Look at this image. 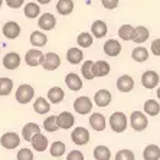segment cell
Here are the masks:
<instances>
[{
    "mask_svg": "<svg viewBox=\"0 0 160 160\" xmlns=\"http://www.w3.org/2000/svg\"><path fill=\"white\" fill-rule=\"evenodd\" d=\"M127 126H128V121H127V117L124 112H112L111 117H110V127H111V130L114 133H124Z\"/></svg>",
    "mask_w": 160,
    "mask_h": 160,
    "instance_id": "cell-1",
    "label": "cell"
},
{
    "mask_svg": "<svg viewBox=\"0 0 160 160\" xmlns=\"http://www.w3.org/2000/svg\"><path fill=\"white\" fill-rule=\"evenodd\" d=\"M35 97V89L29 84H22L16 89V101L19 104H28Z\"/></svg>",
    "mask_w": 160,
    "mask_h": 160,
    "instance_id": "cell-2",
    "label": "cell"
},
{
    "mask_svg": "<svg viewBox=\"0 0 160 160\" xmlns=\"http://www.w3.org/2000/svg\"><path fill=\"white\" fill-rule=\"evenodd\" d=\"M130 126L136 131H143L149 126V118L142 111H133L130 116Z\"/></svg>",
    "mask_w": 160,
    "mask_h": 160,
    "instance_id": "cell-3",
    "label": "cell"
},
{
    "mask_svg": "<svg viewBox=\"0 0 160 160\" xmlns=\"http://www.w3.org/2000/svg\"><path fill=\"white\" fill-rule=\"evenodd\" d=\"M0 144L3 146L4 149L13 150V149H16V147L20 144V137H19L18 133L9 131V133H4L3 136L0 137Z\"/></svg>",
    "mask_w": 160,
    "mask_h": 160,
    "instance_id": "cell-4",
    "label": "cell"
},
{
    "mask_svg": "<svg viewBox=\"0 0 160 160\" xmlns=\"http://www.w3.org/2000/svg\"><path fill=\"white\" fill-rule=\"evenodd\" d=\"M74 110L81 116H85L88 112H91L92 110V101L89 100L88 97L82 95V97H78L74 101Z\"/></svg>",
    "mask_w": 160,
    "mask_h": 160,
    "instance_id": "cell-5",
    "label": "cell"
},
{
    "mask_svg": "<svg viewBox=\"0 0 160 160\" xmlns=\"http://www.w3.org/2000/svg\"><path fill=\"white\" fill-rule=\"evenodd\" d=\"M71 140L77 146H85L89 142V133L84 127H77L71 133Z\"/></svg>",
    "mask_w": 160,
    "mask_h": 160,
    "instance_id": "cell-6",
    "label": "cell"
},
{
    "mask_svg": "<svg viewBox=\"0 0 160 160\" xmlns=\"http://www.w3.org/2000/svg\"><path fill=\"white\" fill-rule=\"evenodd\" d=\"M159 81H160V77L154 71H146L142 75V84L147 89H154L157 87V84H159Z\"/></svg>",
    "mask_w": 160,
    "mask_h": 160,
    "instance_id": "cell-7",
    "label": "cell"
},
{
    "mask_svg": "<svg viewBox=\"0 0 160 160\" xmlns=\"http://www.w3.org/2000/svg\"><path fill=\"white\" fill-rule=\"evenodd\" d=\"M25 61L29 67H38V65H42L45 61V55L39 51V49H30L26 52L25 56Z\"/></svg>",
    "mask_w": 160,
    "mask_h": 160,
    "instance_id": "cell-8",
    "label": "cell"
},
{
    "mask_svg": "<svg viewBox=\"0 0 160 160\" xmlns=\"http://www.w3.org/2000/svg\"><path fill=\"white\" fill-rule=\"evenodd\" d=\"M61 65V58L58 53H53V52H48L45 55V61L42 63V67L46 69V71H55L58 69Z\"/></svg>",
    "mask_w": 160,
    "mask_h": 160,
    "instance_id": "cell-9",
    "label": "cell"
},
{
    "mask_svg": "<svg viewBox=\"0 0 160 160\" xmlns=\"http://www.w3.org/2000/svg\"><path fill=\"white\" fill-rule=\"evenodd\" d=\"M111 101H112V95L108 89H98L95 95H94V102L98 107H107V105H110Z\"/></svg>",
    "mask_w": 160,
    "mask_h": 160,
    "instance_id": "cell-10",
    "label": "cell"
},
{
    "mask_svg": "<svg viewBox=\"0 0 160 160\" xmlns=\"http://www.w3.org/2000/svg\"><path fill=\"white\" fill-rule=\"evenodd\" d=\"M102 48H104L105 55L111 56V58L118 56L120 53H121V43H120L118 41H116V39H108V41H105Z\"/></svg>",
    "mask_w": 160,
    "mask_h": 160,
    "instance_id": "cell-11",
    "label": "cell"
},
{
    "mask_svg": "<svg viewBox=\"0 0 160 160\" xmlns=\"http://www.w3.org/2000/svg\"><path fill=\"white\" fill-rule=\"evenodd\" d=\"M74 123H75V118L69 111H62L59 116H58V126H59V128H62V130H69V128H72Z\"/></svg>",
    "mask_w": 160,
    "mask_h": 160,
    "instance_id": "cell-12",
    "label": "cell"
},
{
    "mask_svg": "<svg viewBox=\"0 0 160 160\" xmlns=\"http://www.w3.org/2000/svg\"><path fill=\"white\" fill-rule=\"evenodd\" d=\"M89 126L92 127L95 131H104L105 126H107V121H105V117L100 112H94L89 117Z\"/></svg>",
    "mask_w": 160,
    "mask_h": 160,
    "instance_id": "cell-13",
    "label": "cell"
},
{
    "mask_svg": "<svg viewBox=\"0 0 160 160\" xmlns=\"http://www.w3.org/2000/svg\"><path fill=\"white\" fill-rule=\"evenodd\" d=\"M3 32L4 38H8V39H16L20 33V26H19L16 22H6L3 25Z\"/></svg>",
    "mask_w": 160,
    "mask_h": 160,
    "instance_id": "cell-14",
    "label": "cell"
},
{
    "mask_svg": "<svg viewBox=\"0 0 160 160\" xmlns=\"http://www.w3.org/2000/svg\"><path fill=\"white\" fill-rule=\"evenodd\" d=\"M133 88H134V79L130 75H121L117 79V89L120 92H130Z\"/></svg>",
    "mask_w": 160,
    "mask_h": 160,
    "instance_id": "cell-15",
    "label": "cell"
},
{
    "mask_svg": "<svg viewBox=\"0 0 160 160\" xmlns=\"http://www.w3.org/2000/svg\"><path fill=\"white\" fill-rule=\"evenodd\" d=\"M22 59H20V55L16 52H9L8 55H4L3 58V67L6 69H16V68L20 65Z\"/></svg>",
    "mask_w": 160,
    "mask_h": 160,
    "instance_id": "cell-16",
    "label": "cell"
},
{
    "mask_svg": "<svg viewBox=\"0 0 160 160\" xmlns=\"http://www.w3.org/2000/svg\"><path fill=\"white\" fill-rule=\"evenodd\" d=\"M111 71V67H110V63L105 62V61H97V62H94L92 65V72L95 75V78H101V77H107Z\"/></svg>",
    "mask_w": 160,
    "mask_h": 160,
    "instance_id": "cell-17",
    "label": "cell"
},
{
    "mask_svg": "<svg viewBox=\"0 0 160 160\" xmlns=\"http://www.w3.org/2000/svg\"><path fill=\"white\" fill-rule=\"evenodd\" d=\"M30 143H32V147L36 152H45V150L48 149V138L42 133L35 134L33 137H32V140H30Z\"/></svg>",
    "mask_w": 160,
    "mask_h": 160,
    "instance_id": "cell-18",
    "label": "cell"
},
{
    "mask_svg": "<svg viewBox=\"0 0 160 160\" xmlns=\"http://www.w3.org/2000/svg\"><path fill=\"white\" fill-rule=\"evenodd\" d=\"M56 26V19L51 13H43L39 18V28L42 30H52Z\"/></svg>",
    "mask_w": 160,
    "mask_h": 160,
    "instance_id": "cell-19",
    "label": "cell"
},
{
    "mask_svg": "<svg viewBox=\"0 0 160 160\" xmlns=\"http://www.w3.org/2000/svg\"><path fill=\"white\" fill-rule=\"evenodd\" d=\"M107 32H108V26L107 23L102 22V20H95L91 25V33L94 35V38L101 39V38H104L107 35Z\"/></svg>",
    "mask_w": 160,
    "mask_h": 160,
    "instance_id": "cell-20",
    "label": "cell"
},
{
    "mask_svg": "<svg viewBox=\"0 0 160 160\" xmlns=\"http://www.w3.org/2000/svg\"><path fill=\"white\" fill-rule=\"evenodd\" d=\"M33 110L35 112H38V114H48L49 111H51V101L46 100V98H36L33 102Z\"/></svg>",
    "mask_w": 160,
    "mask_h": 160,
    "instance_id": "cell-21",
    "label": "cell"
},
{
    "mask_svg": "<svg viewBox=\"0 0 160 160\" xmlns=\"http://www.w3.org/2000/svg\"><path fill=\"white\" fill-rule=\"evenodd\" d=\"M38 133H41V127L38 126L36 123H28V124H25V127L22 128V137L29 143H30V140H32V137Z\"/></svg>",
    "mask_w": 160,
    "mask_h": 160,
    "instance_id": "cell-22",
    "label": "cell"
},
{
    "mask_svg": "<svg viewBox=\"0 0 160 160\" xmlns=\"http://www.w3.org/2000/svg\"><path fill=\"white\" fill-rule=\"evenodd\" d=\"M65 84L71 91H79L82 88V81L77 74L74 72H69V74L65 77Z\"/></svg>",
    "mask_w": 160,
    "mask_h": 160,
    "instance_id": "cell-23",
    "label": "cell"
},
{
    "mask_svg": "<svg viewBox=\"0 0 160 160\" xmlns=\"http://www.w3.org/2000/svg\"><path fill=\"white\" fill-rule=\"evenodd\" d=\"M149 36H150V32L146 26H136L134 28L133 41L136 42V43H138V45L143 43V42H146L149 39Z\"/></svg>",
    "mask_w": 160,
    "mask_h": 160,
    "instance_id": "cell-24",
    "label": "cell"
},
{
    "mask_svg": "<svg viewBox=\"0 0 160 160\" xmlns=\"http://www.w3.org/2000/svg\"><path fill=\"white\" fill-rule=\"evenodd\" d=\"M143 159L144 160H159L160 159V147L156 144L146 146L143 150Z\"/></svg>",
    "mask_w": 160,
    "mask_h": 160,
    "instance_id": "cell-25",
    "label": "cell"
},
{
    "mask_svg": "<svg viewBox=\"0 0 160 160\" xmlns=\"http://www.w3.org/2000/svg\"><path fill=\"white\" fill-rule=\"evenodd\" d=\"M63 89L59 88V87H52V88L48 91V100L51 101V104H59L63 101Z\"/></svg>",
    "mask_w": 160,
    "mask_h": 160,
    "instance_id": "cell-26",
    "label": "cell"
},
{
    "mask_svg": "<svg viewBox=\"0 0 160 160\" xmlns=\"http://www.w3.org/2000/svg\"><path fill=\"white\" fill-rule=\"evenodd\" d=\"M56 10H58V13L62 16L71 15L72 10H74V2H72V0H58V3H56Z\"/></svg>",
    "mask_w": 160,
    "mask_h": 160,
    "instance_id": "cell-27",
    "label": "cell"
},
{
    "mask_svg": "<svg viewBox=\"0 0 160 160\" xmlns=\"http://www.w3.org/2000/svg\"><path fill=\"white\" fill-rule=\"evenodd\" d=\"M143 108H144L146 114H147V116H150V117H156V116H159V112H160V104L157 102L156 100H147V101H144Z\"/></svg>",
    "mask_w": 160,
    "mask_h": 160,
    "instance_id": "cell-28",
    "label": "cell"
},
{
    "mask_svg": "<svg viewBox=\"0 0 160 160\" xmlns=\"http://www.w3.org/2000/svg\"><path fill=\"white\" fill-rule=\"evenodd\" d=\"M67 59L72 65H78L82 59H84V52L78 48H69L67 52Z\"/></svg>",
    "mask_w": 160,
    "mask_h": 160,
    "instance_id": "cell-29",
    "label": "cell"
},
{
    "mask_svg": "<svg viewBox=\"0 0 160 160\" xmlns=\"http://www.w3.org/2000/svg\"><path fill=\"white\" fill-rule=\"evenodd\" d=\"M46 42H48V36L42 33L41 30H35L30 33V43L33 46H45Z\"/></svg>",
    "mask_w": 160,
    "mask_h": 160,
    "instance_id": "cell-30",
    "label": "cell"
},
{
    "mask_svg": "<svg viewBox=\"0 0 160 160\" xmlns=\"http://www.w3.org/2000/svg\"><path fill=\"white\" fill-rule=\"evenodd\" d=\"M131 58H133L136 62H144V61L149 59V51L146 48H143V46H137V48L133 49Z\"/></svg>",
    "mask_w": 160,
    "mask_h": 160,
    "instance_id": "cell-31",
    "label": "cell"
},
{
    "mask_svg": "<svg viewBox=\"0 0 160 160\" xmlns=\"http://www.w3.org/2000/svg\"><path fill=\"white\" fill-rule=\"evenodd\" d=\"M111 152L107 146H97L94 149V159L95 160H110Z\"/></svg>",
    "mask_w": 160,
    "mask_h": 160,
    "instance_id": "cell-32",
    "label": "cell"
},
{
    "mask_svg": "<svg viewBox=\"0 0 160 160\" xmlns=\"http://www.w3.org/2000/svg\"><path fill=\"white\" fill-rule=\"evenodd\" d=\"M12 89H13V81L10 78H0V95L2 97H6L9 94L12 92Z\"/></svg>",
    "mask_w": 160,
    "mask_h": 160,
    "instance_id": "cell-33",
    "label": "cell"
},
{
    "mask_svg": "<svg viewBox=\"0 0 160 160\" xmlns=\"http://www.w3.org/2000/svg\"><path fill=\"white\" fill-rule=\"evenodd\" d=\"M43 128L46 131H49V133H53V131L59 130V126H58V116H49L48 118H45Z\"/></svg>",
    "mask_w": 160,
    "mask_h": 160,
    "instance_id": "cell-34",
    "label": "cell"
},
{
    "mask_svg": "<svg viewBox=\"0 0 160 160\" xmlns=\"http://www.w3.org/2000/svg\"><path fill=\"white\" fill-rule=\"evenodd\" d=\"M92 41H94V35L88 33V32H82L77 38V42H78V45L81 48H89L92 45Z\"/></svg>",
    "mask_w": 160,
    "mask_h": 160,
    "instance_id": "cell-35",
    "label": "cell"
},
{
    "mask_svg": "<svg viewBox=\"0 0 160 160\" xmlns=\"http://www.w3.org/2000/svg\"><path fill=\"white\" fill-rule=\"evenodd\" d=\"M41 15V8H39V4L38 3H28L25 6V16L29 19H35L38 16Z\"/></svg>",
    "mask_w": 160,
    "mask_h": 160,
    "instance_id": "cell-36",
    "label": "cell"
},
{
    "mask_svg": "<svg viewBox=\"0 0 160 160\" xmlns=\"http://www.w3.org/2000/svg\"><path fill=\"white\" fill-rule=\"evenodd\" d=\"M133 33H134V28L131 25H123L118 29V38L123 41H133Z\"/></svg>",
    "mask_w": 160,
    "mask_h": 160,
    "instance_id": "cell-37",
    "label": "cell"
},
{
    "mask_svg": "<svg viewBox=\"0 0 160 160\" xmlns=\"http://www.w3.org/2000/svg\"><path fill=\"white\" fill-rule=\"evenodd\" d=\"M67 150V146L63 142H53L51 146V156L52 157H61Z\"/></svg>",
    "mask_w": 160,
    "mask_h": 160,
    "instance_id": "cell-38",
    "label": "cell"
},
{
    "mask_svg": "<svg viewBox=\"0 0 160 160\" xmlns=\"http://www.w3.org/2000/svg\"><path fill=\"white\" fill-rule=\"evenodd\" d=\"M92 65H94L92 61H85L81 67L82 77H84L85 79H88V81H91V79L95 78V75H94V72H92Z\"/></svg>",
    "mask_w": 160,
    "mask_h": 160,
    "instance_id": "cell-39",
    "label": "cell"
},
{
    "mask_svg": "<svg viewBox=\"0 0 160 160\" xmlns=\"http://www.w3.org/2000/svg\"><path fill=\"white\" fill-rule=\"evenodd\" d=\"M136 156L131 150H127V149H123L120 150L118 153L116 154V160H134Z\"/></svg>",
    "mask_w": 160,
    "mask_h": 160,
    "instance_id": "cell-40",
    "label": "cell"
},
{
    "mask_svg": "<svg viewBox=\"0 0 160 160\" xmlns=\"http://www.w3.org/2000/svg\"><path fill=\"white\" fill-rule=\"evenodd\" d=\"M16 157H18V160H32L33 159V153L30 152V149H20Z\"/></svg>",
    "mask_w": 160,
    "mask_h": 160,
    "instance_id": "cell-41",
    "label": "cell"
},
{
    "mask_svg": "<svg viewBox=\"0 0 160 160\" xmlns=\"http://www.w3.org/2000/svg\"><path fill=\"white\" fill-rule=\"evenodd\" d=\"M150 49H152V53L154 56H160V38L159 39H154V41L152 42Z\"/></svg>",
    "mask_w": 160,
    "mask_h": 160,
    "instance_id": "cell-42",
    "label": "cell"
},
{
    "mask_svg": "<svg viewBox=\"0 0 160 160\" xmlns=\"http://www.w3.org/2000/svg\"><path fill=\"white\" fill-rule=\"evenodd\" d=\"M101 3H102V6L105 9L112 10V9H116L118 6V0H101Z\"/></svg>",
    "mask_w": 160,
    "mask_h": 160,
    "instance_id": "cell-43",
    "label": "cell"
},
{
    "mask_svg": "<svg viewBox=\"0 0 160 160\" xmlns=\"http://www.w3.org/2000/svg\"><path fill=\"white\" fill-rule=\"evenodd\" d=\"M68 160H84V154L79 150H72L69 154L67 156Z\"/></svg>",
    "mask_w": 160,
    "mask_h": 160,
    "instance_id": "cell-44",
    "label": "cell"
},
{
    "mask_svg": "<svg viewBox=\"0 0 160 160\" xmlns=\"http://www.w3.org/2000/svg\"><path fill=\"white\" fill-rule=\"evenodd\" d=\"M23 3H25V0H6V4H8L10 9H19V8H22Z\"/></svg>",
    "mask_w": 160,
    "mask_h": 160,
    "instance_id": "cell-45",
    "label": "cell"
},
{
    "mask_svg": "<svg viewBox=\"0 0 160 160\" xmlns=\"http://www.w3.org/2000/svg\"><path fill=\"white\" fill-rule=\"evenodd\" d=\"M38 3H41V4H48V3H51V0H36Z\"/></svg>",
    "mask_w": 160,
    "mask_h": 160,
    "instance_id": "cell-46",
    "label": "cell"
},
{
    "mask_svg": "<svg viewBox=\"0 0 160 160\" xmlns=\"http://www.w3.org/2000/svg\"><path fill=\"white\" fill-rule=\"evenodd\" d=\"M157 98H159V100H160V87H159V88H157Z\"/></svg>",
    "mask_w": 160,
    "mask_h": 160,
    "instance_id": "cell-47",
    "label": "cell"
},
{
    "mask_svg": "<svg viewBox=\"0 0 160 160\" xmlns=\"http://www.w3.org/2000/svg\"><path fill=\"white\" fill-rule=\"evenodd\" d=\"M2 4H3V0H0V8H2Z\"/></svg>",
    "mask_w": 160,
    "mask_h": 160,
    "instance_id": "cell-48",
    "label": "cell"
}]
</instances>
